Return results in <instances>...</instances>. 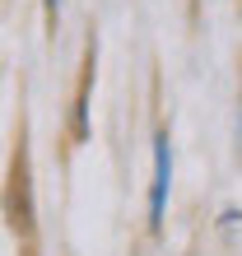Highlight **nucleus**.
Listing matches in <instances>:
<instances>
[{"mask_svg":"<svg viewBox=\"0 0 242 256\" xmlns=\"http://www.w3.org/2000/svg\"><path fill=\"white\" fill-rule=\"evenodd\" d=\"M56 10H60V0H47V14H52V19H56Z\"/></svg>","mask_w":242,"mask_h":256,"instance_id":"f03ea898","label":"nucleus"},{"mask_svg":"<svg viewBox=\"0 0 242 256\" xmlns=\"http://www.w3.org/2000/svg\"><path fill=\"white\" fill-rule=\"evenodd\" d=\"M168 191H172V144L168 135H158L154 140V186H149V219H163V210H168Z\"/></svg>","mask_w":242,"mask_h":256,"instance_id":"f257e3e1","label":"nucleus"}]
</instances>
